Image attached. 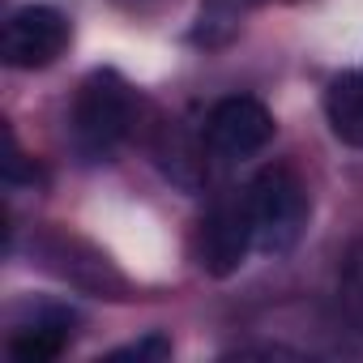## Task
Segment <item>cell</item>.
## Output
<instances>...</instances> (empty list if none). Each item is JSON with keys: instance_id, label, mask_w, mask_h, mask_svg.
Returning a JSON list of instances; mask_svg holds the SVG:
<instances>
[{"instance_id": "5b68a950", "label": "cell", "mask_w": 363, "mask_h": 363, "mask_svg": "<svg viewBox=\"0 0 363 363\" xmlns=\"http://www.w3.org/2000/svg\"><path fill=\"white\" fill-rule=\"evenodd\" d=\"M252 248V223H248V210H244V197L240 201H223L206 214L201 223V235H197V257H201V269L214 274V278H227L244 265Z\"/></svg>"}, {"instance_id": "3957f363", "label": "cell", "mask_w": 363, "mask_h": 363, "mask_svg": "<svg viewBox=\"0 0 363 363\" xmlns=\"http://www.w3.org/2000/svg\"><path fill=\"white\" fill-rule=\"evenodd\" d=\"M274 141V116L265 111L261 99L248 94H227L210 107L206 116V145L223 162H244L257 158Z\"/></svg>"}, {"instance_id": "9c48e42d", "label": "cell", "mask_w": 363, "mask_h": 363, "mask_svg": "<svg viewBox=\"0 0 363 363\" xmlns=\"http://www.w3.org/2000/svg\"><path fill=\"white\" fill-rule=\"evenodd\" d=\"M167 354H171V342H167L162 333H150V337H141V342L116 350L111 359H167Z\"/></svg>"}, {"instance_id": "6da1fadb", "label": "cell", "mask_w": 363, "mask_h": 363, "mask_svg": "<svg viewBox=\"0 0 363 363\" xmlns=\"http://www.w3.org/2000/svg\"><path fill=\"white\" fill-rule=\"evenodd\" d=\"M244 210L252 223V248L265 257H286L308 227V189L291 167H265L244 189Z\"/></svg>"}, {"instance_id": "52a82bcc", "label": "cell", "mask_w": 363, "mask_h": 363, "mask_svg": "<svg viewBox=\"0 0 363 363\" xmlns=\"http://www.w3.org/2000/svg\"><path fill=\"white\" fill-rule=\"evenodd\" d=\"M325 116L337 141L363 150V73H342L325 90Z\"/></svg>"}, {"instance_id": "ba28073f", "label": "cell", "mask_w": 363, "mask_h": 363, "mask_svg": "<svg viewBox=\"0 0 363 363\" xmlns=\"http://www.w3.org/2000/svg\"><path fill=\"white\" fill-rule=\"evenodd\" d=\"M337 299H342L346 320L363 333V240L354 244V252L342 265V291H337Z\"/></svg>"}, {"instance_id": "7a4b0ae2", "label": "cell", "mask_w": 363, "mask_h": 363, "mask_svg": "<svg viewBox=\"0 0 363 363\" xmlns=\"http://www.w3.org/2000/svg\"><path fill=\"white\" fill-rule=\"evenodd\" d=\"M73 145L99 162V158H111L116 145L128 137V124H133V94L128 86L120 82V73L111 69H99L82 82L77 99H73Z\"/></svg>"}, {"instance_id": "30bf717a", "label": "cell", "mask_w": 363, "mask_h": 363, "mask_svg": "<svg viewBox=\"0 0 363 363\" xmlns=\"http://www.w3.org/2000/svg\"><path fill=\"white\" fill-rule=\"evenodd\" d=\"M206 5H210V18H218V22H231V18L248 13L252 5H261V0H206Z\"/></svg>"}, {"instance_id": "8992f818", "label": "cell", "mask_w": 363, "mask_h": 363, "mask_svg": "<svg viewBox=\"0 0 363 363\" xmlns=\"http://www.w3.org/2000/svg\"><path fill=\"white\" fill-rule=\"evenodd\" d=\"M73 312L65 308H43L35 312L26 325H18V333L9 337V354L22 359V363H43V359H56L69 342V329H73Z\"/></svg>"}, {"instance_id": "277c9868", "label": "cell", "mask_w": 363, "mask_h": 363, "mask_svg": "<svg viewBox=\"0 0 363 363\" xmlns=\"http://www.w3.org/2000/svg\"><path fill=\"white\" fill-rule=\"evenodd\" d=\"M69 48V22L52 5L13 9L0 30V56L9 69H48Z\"/></svg>"}]
</instances>
